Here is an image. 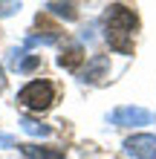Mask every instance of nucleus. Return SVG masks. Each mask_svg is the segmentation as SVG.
<instances>
[{
  "instance_id": "f8f14e48",
  "label": "nucleus",
  "mask_w": 156,
  "mask_h": 159,
  "mask_svg": "<svg viewBox=\"0 0 156 159\" xmlns=\"http://www.w3.org/2000/svg\"><path fill=\"white\" fill-rule=\"evenodd\" d=\"M20 12V0H0V17H12Z\"/></svg>"
},
{
  "instance_id": "39448f33",
  "label": "nucleus",
  "mask_w": 156,
  "mask_h": 159,
  "mask_svg": "<svg viewBox=\"0 0 156 159\" xmlns=\"http://www.w3.org/2000/svg\"><path fill=\"white\" fill-rule=\"evenodd\" d=\"M9 64H12V70H17V72H32L41 64V58L38 55H26V49H12L9 52Z\"/></svg>"
},
{
  "instance_id": "f257e3e1",
  "label": "nucleus",
  "mask_w": 156,
  "mask_h": 159,
  "mask_svg": "<svg viewBox=\"0 0 156 159\" xmlns=\"http://www.w3.org/2000/svg\"><path fill=\"white\" fill-rule=\"evenodd\" d=\"M139 26V17H136L127 6H110L107 9V15H104V38L110 43V49H116V52H124V55H130L133 52V29Z\"/></svg>"
},
{
  "instance_id": "9d476101",
  "label": "nucleus",
  "mask_w": 156,
  "mask_h": 159,
  "mask_svg": "<svg viewBox=\"0 0 156 159\" xmlns=\"http://www.w3.org/2000/svg\"><path fill=\"white\" fill-rule=\"evenodd\" d=\"M20 127H23V133L38 136V139H43V136H49V133H52V127H49V125H41V121H35V119H20Z\"/></svg>"
},
{
  "instance_id": "1a4fd4ad",
  "label": "nucleus",
  "mask_w": 156,
  "mask_h": 159,
  "mask_svg": "<svg viewBox=\"0 0 156 159\" xmlns=\"http://www.w3.org/2000/svg\"><path fill=\"white\" fill-rule=\"evenodd\" d=\"M47 9H49L55 17H64V20H75V17H78L75 3H64V0H55V3H49Z\"/></svg>"
},
{
  "instance_id": "9b49d317",
  "label": "nucleus",
  "mask_w": 156,
  "mask_h": 159,
  "mask_svg": "<svg viewBox=\"0 0 156 159\" xmlns=\"http://www.w3.org/2000/svg\"><path fill=\"white\" fill-rule=\"evenodd\" d=\"M58 38H55V35H29V38L23 41V46H49V43H55Z\"/></svg>"
},
{
  "instance_id": "6e6552de",
  "label": "nucleus",
  "mask_w": 156,
  "mask_h": 159,
  "mask_svg": "<svg viewBox=\"0 0 156 159\" xmlns=\"http://www.w3.org/2000/svg\"><path fill=\"white\" fill-rule=\"evenodd\" d=\"M20 151L29 159H64V148H38V145H20Z\"/></svg>"
},
{
  "instance_id": "0eeeda50",
  "label": "nucleus",
  "mask_w": 156,
  "mask_h": 159,
  "mask_svg": "<svg viewBox=\"0 0 156 159\" xmlns=\"http://www.w3.org/2000/svg\"><path fill=\"white\" fill-rule=\"evenodd\" d=\"M110 70V64H107V58L104 55H96L93 61H90V67H87V72H84V84H96V81H101L104 78V72Z\"/></svg>"
},
{
  "instance_id": "423d86ee",
  "label": "nucleus",
  "mask_w": 156,
  "mask_h": 159,
  "mask_svg": "<svg viewBox=\"0 0 156 159\" xmlns=\"http://www.w3.org/2000/svg\"><path fill=\"white\" fill-rule=\"evenodd\" d=\"M81 61H84V49H81V43H72V46H67V49L58 55V64H61L64 70H78Z\"/></svg>"
},
{
  "instance_id": "7ed1b4c3",
  "label": "nucleus",
  "mask_w": 156,
  "mask_h": 159,
  "mask_svg": "<svg viewBox=\"0 0 156 159\" xmlns=\"http://www.w3.org/2000/svg\"><path fill=\"white\" fill-rule=\"evenodd\" d=\"M110 125L116 127H142V125H153V113L145 107H118L110 116Z\"/></svg>"
},
{
  "instance_id": "20e7f679",
  "label": "nucleus",
  "mask_w": 156,
  "mask_h": 159,
  "mask_svg": "<svg viewBox=\"0 0 156 159\" xmlns=\"http://www.w3.org/2000/svg\"><path fill=\"white\" fill-rule=\"evenodd\" d=\"M124 153L130 159H156V136L136 133L124 142Z\"/></svg>"
},
{
  "instance_id": "ddd939ff",
  "label": "nucleus",
  "mask_w": 156,
  "mask_h": 159,
  "mask_svg": "<svg viewBox=\"0 0 156 159\" xmlns=\"http://www.w3.org/2000/svg\"><path fill=\"white\" fill-rule=\"evenodd\" d=\"M0 145H3V148H12L15 139H12V136H0Z\"/></svg>"
},
{
  "instance_id": "f03ea898",
  "label": "nucleus",
  "mask_w": 156,
  "mask_h": 159,
  "mask_svg": "<svg viewBox=\"0 0 156 159\" xmlns=\"http://www.w3.org/2000/svg\"><path fill=\"white\" fill-rule=\"evenodd\" d=\"M17 101H20L23 107H29V110H47L52 101H55V87L49 81H29L26 87L17 93Z\"/></svg>"
},
{
  "instance_id": "4468645a",
  "label": "nucleus",
  "mask_w": 156,
  "mask_h": 159,
  "mask_svg": "<svg viewBox=\"0 0 156 159\" xmlns=\"http://www.w3.org/2000/svg\"><path fill=\"white\" fill-rule=\"evenodd\" d=\"M0 90H3V70H0Z\"/></svg>"
}]
</instances>
